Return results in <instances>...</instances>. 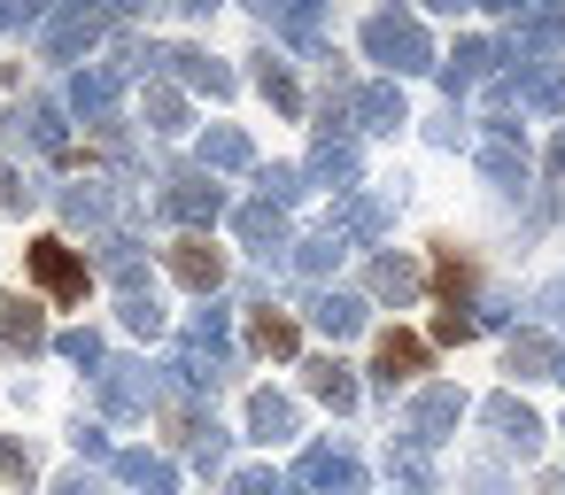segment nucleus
Wrapping results in <instances>:
<instances>
[{
	"instance_id": "obj_39",
	"label": "nucleus",
	"mask_w": 565,
	"mask_h": 495,
	"mask_svg": "<svg viewBox=\"0 0 565 495\" xmlns=\"http://www.w3.org/2000/svg\"><path fill=\"white\" fill-rule=\"evenodd\" d=\"M63 356H78V364H102V341H94V333H71V341H63Z\"/></svg>"
},
{
	"instance_id": "obj_8",
	"label": "nucleus",
	"mask_w": 565,
	"mask_h": 495,
	"mask_svg": "<svg viewBox=\"0 0 565 495\" xmlns=\"http://www.w3.org/2000/svg\"><path fill=\"white\" fill-rule=\"evenodd\" d=\"M163 202H171V217H186V225H210V217L225 209V194H217V179H179V186H171Z\"/></svg>"
},
{
	"instance_id": "obj_3",
	"label": "nucleus",
	"mask_w": 565,
	"mask_h": 495,
	"mask_svg": "<svg viewBox=\"0 0 565 495\" xmlns=\"http://www.w3.org/2000/svg\"><path fill=\"white\" fill-rule=\"evenodd\" d=\"M457 418H465V395H457V387H426V395L411 402V449L441 441V433H449Z\"/></svg>"
},
{
	"instance_id": "obj_21",
	"label": "nucleus",
	"mask_w": 565,
	"mask_h": 495,
	"mask_svg": "<svg viewBox=\"0 0 565 495\" xmlns=\"http://www.w3.org/2000/svg\"><path fill=\"white\" fill-rule=\"evenodd\" d=\"M241 233H248V240H256L264 256H271V248L287 240V225H279V209H271V202H256V209H241Z\"/></svg>"
},
{
	"instance_id": "obj_24",
	"label": "nucleus",
	"mask_w": 565,
	"mask_h": 495,
	"mask_svg": "<svg viewBox=\"0 0 565 495\" xmlns=\"http://www.w3.org/2000/svg\"><path fill=\"white\" fill-rule=\"evenodd\" d=\"M171 63H179V78H186V86H210V94H233V71H217L210 55H171Z\"/></svg>"
},
{
	"instance_id": "obj_4",
	"label": "nucleus",
	"mask_w": 565,
	"mask_h": 495,
	"mask_svg": "<svg viewBox=\"0 0 565 495\" xmlns=\"http://www.w3.org/2000/svg\"><path fill=\"white\" fill-rule=\"evenodd\" d=\"M171 271H179V287H194V294H210L217 279H225V256L202 240V233H186L179 248H171Z\"/></svg>"
},
{
	"instance_id": "obj_19",
	"label": "nucleus",
	"mask_w": 565,
	"mask_h": 495,
	"mask_svg": "<svg viewBox=\"0 0 565 495\" xmlns=\"http://www.w3.org/2000/svg\"><path fill=\"white\" fill-rule=\"evenodd\" d=\"M488 63H495V47H488V40H465V47L449 55V94H457V86H472Z\"/></svg>"
},
{
	"instance_id": "obj_20",
	"label": "nucleus",
	"mask_w": 565,
	"mask_h": 495,
	"mask_svg": "<svg viewBox=\"0 0 565 495\" xmlns=\"http://www.w3.org/2000/svg\"><path fill=\"white\" fill-rule=\"evenodd\" d=\"M71 101H78L86 117H102V109L117 101V78H109V71H78V86H71Z\"/></svg>"
},
{
	"instance_id": "obj_5",
	"label": "nucleus",
	"mask_w": 565,
	"mask_h": 495,
	"mask_svg": "<svg viewBox=\"0 0 565 495\" xmlns=\"http://www.w3.org/2000/svg\"><path fill=\"white\" fill-rule=\"evenodd\" d=\"M418 364H426V341H418V333H380V348H372V372H380L387 387L418 379Z\"/></svg>"
},
{
	"instance_id": "obj_12",
	"label": "nucleus",
	"mask_w": 565,
	"mask_h": 495,
	"mask_svg": "<svg viewBox=\"0 0 565 495\" xmlns=\"http://www.w3.org/2000/svg\"><path fill=\"white\" fill-rule=\"evenodd\" d=\"M102 395H109V410H117V418L148 410V379H140V364H117V372L102 379Z\"/></svg>"
},
{
	"instance_id": "obj_27",
	"label": "nucleus",
	"mask_w": 565,
	"mask_h": 495,
	"mask_svg": "<svg viewBox=\"0 0 565 495\" xmlns=\"http://www.w3.org/2000/svg\"><path fill=\"white\" fill-rule=\"evenodd\" d=\"M202 163H217V171H241V163H248V140H241V132H210V140H202Z\"/></svg>"
},
{
	"instance_id": "obj_31",
	"label": "nucleus",
	"mask_w": 565,
	"mask_h": 495,
	"mask_svg": "<svg viewBox=\"0 0 565 495\" xmlns=\"http://www.w3.org/2000/svg\"><path fill=\"white\" fill-rule=\"evenodd\" d=\"M125 325H132V333H163V310H156V294H125Z\"/></svg>"
},
{
	"instance_id": "obj_35",
	"label": "nucleus",
	"mask_w": 565,
	"mask_h": 495,
	"mask_svg": "<svg viewBox=\"0 0 565 495\" xmlns=\"http://www.w3.org/2000/svg\"><path fill=\"white\" fill-rule=\"evenodd\" d=\"M295 263H302V271H310V279H318V271H333V263H341V248H333V240H310V248H302V256H295Z\"/></svg>"
},
{
	"instance_id": "obj_13",
	"label": "nucleus",
	"mask_w": 565,
	"mask_h": 495,
	"mask_svg": "<svg viewBox=\"0 0 565 495\" xmlns=\"http://www.w3.org/2000/svg\"><path fill=\"white\" fill-rule=\"evenodd\" d=\"M310 395L318 402H333V410H356V379H349V364H310Z\"/></svg>"
},
{
	"instance_id": "obj_16",
	"label": "nucleus",
	"mask_w": 565,
	"mask_h": 495,
	"mask_svg": "<svg viewBox=\"0 0 565 495\" xmlns=\"http://www.w3.org/2000/svg\"><path fill=\"white\" fill-rule=\"evenodd\" d=\"M318 171H326V179H356V140L326 125V132H318Z\"/></svg>"
},
{
	"instance_id": "obj_32",
	"label": "nucleus",
	"mask_w": 565,
	"mask_h": 495,
	"mask_svg": "<svg viewBox=\"0 0 565 495\" xmlns=\"http://www.w3.org/2000/svg\"><path fill=\"white\" fill-rule=\"evenodd\" d=\"M472 333H480L472 310H441V318H434V341H472Z\"/></svg>"
},
{
	"instance_id": "obj_42",
	"label": "nucleus",
	"mask_w": 565,
	"mask_h": 495,
	"mask_svg": "<svg viewBox=\"0 0 565 495\" xmlns=\"http://www.w3.org/2000/svg\"><path fill=\"white\" fill-rule=\"evenodd\" d=\"M557 379H565V356H557Z\"/></svg>"
},
{
	"instance_id": "obj_1",
	"label": "nucleus",
	"mask_w": 565,
	"mask_h": 495,
	"mask_svg": "<svg viewBox=\"0 0 565 495\" xmlns=\"http://www.w3.org/2000/svg\"><path fill=\"white\" fill-rule=\"evenodd\" d=\"M364 47H372L380 63H395V71H426V32H418V17H372V24H364Z\"/></svg>"
},
{
	"instance_id": "obj_18",
	"label": "nucleus",
	"mask_w": 565,
	"mask_h": 495,
	"mask_svg": "<svg viewBox=\"0 0 565 495\" xmlns=\"http://www.w3.org/2000/svg\"><path fill=\"white\" fill-rule=\"evenodd\" d=\"M248 426H256L264 441H271V433H295V402H287V395H256V402H248Z\"/></svg>"
},
{
	"instance_id": "obj_41",
	"label": "nucleus",
	"mask_w": 565,
	"mask_h": 495,
	"mask_svg": "<svg viewBox=\"0 0 565 495\" xmlns=\"http://www.w3.org/2000/svg\"><path fill=\"white\" fill-rule=\"evenodd\" d=\"M55 495H94V480H86V472H71V480H63Z\"/></svg>"
},
{
	"instance_id": "obj_17",
	"label": "nucleus",
	"mask_w": 565,
	"mask_h": 495,
	"mask_svg": "<svg viewBox=\"0 0 565 495\" xmlns=\"http://www.w3.org/2000/svg\"><path fill=\"white\" fill-rule=\"evenodd\" d=\"M310 318L341 341V333H356V325H364V302H349V294H318V310H310Z\"/></svg>"
},
{
	"instance_id": "obj_26",
	"label": "nucleus",
	"mask_w": 565,
	"mask_h": 495,
	"mask_svg": "<svg viewBox=\"0 0 565 495\" xmlns=\"http://www.w3.org/2000/svg\"><path fill=\"white\" fill-rule=\"evenodd\" d=\"M519 101H534V109H565V71H534V78H519Z\"/></svg>"
},
{
	"instance_id": "obj_28",
	"label": "nucleus",
	"mask_w": 565,
	"mask_h": 495,
	"mask_svg": "<svg viewBox=\"0 0 565 495\" xmlns=\"http://www.w3.org/2000/svg\"><path fill=\"white\" fill-rule=\"evenodd\" d=\"M372 287L403 302V294H418V271H411V263H395V256H380V263H372Z\"/></svg>"
},
{
	"instance_id": "obj_25",
	"label": "nucleus",
	"mask_w": 565,
	"mask_h": 495,
	"mask_svg": "<svg viewBox=\"0 0 565 495\" xmlns=\"http://www.w3.org/2000/svg\"><path fill=\"white\" fill-rule=\"evenodd\" d=\"M542 364H557V348H550L542 333H519V341H511V372H519V379H534Z\"/></svg>"
},
{
	"instance_id": "obj_23",
	"label": "nucleus",
	"mask_w": 565,
	"mask_h": 495,
	"mask_svg": "<svg viewBox=\"0 0 565 495\" xmlns=\"http://www.w3.org/2000/svg\"><path fill=\"white\" fill-rule=\"evenodd\" d=\"M94 32H102V17H55V32H47V47H55V55H78V47H86Z\"/></svg>"
},
{
	"instance_id": "obj_11",
	"label": "nucleus",
	"mask_w": 565,
	"mask_h": 495,
	"mask_svg": "<svg viewBox=\"0 0 565 495\" xmlns=\"http://www.w3.org/2000/svg\"><path fill=\"white\" fill-rule=\"evenodd\" d=\"M480 163H488V179H503V186H519V179H526V148H519V140H511L503 125L488 132V148H480Z\"/></svg>"
},
{
	"instance_id": "obj_2",
	"label": "nucleus",
	"mask_w": 565,
	"mask_h": 495,
	"mask_svg": "<svg viewBox=\"0 0 565 495\" xmlns=\"http://www.w3.org/2000/svg\"><path fill=\"white\" fill-rule=\"evenodd\" d=\"M32 279H40L55 302H86V287H94V271H86L63 240H32Z\"/></svg>"
},
{
	"instance_id": "obj_15",
	"label": "nucleus",
	"mask_w": 565,
	"mask_h": 495,
	"mask_svg": "<svg viewBox=\"0 0 565 495\" xmlns=\"http://www.w3.org/2000/svg\"><path fill=\"white\" fill-rule=\"evenodd\" d=\"M356 117H364L372 132H387V125H403V94H395V86H364V94H356Z\"/></svg>"
},
{
	"instance_id": "obj_36",
	"label": "nucleus",
	"mask_w": 565,
	"mask_h": 495,
	"mask_svg": "<svg viewBox=\"0 0 565 495\" xmlns=\"http://www.w3.org/2000/svg\"><path fill=\"white\" fill-rule=\"evenodd\" d=\"M264 94H271V101H279V109H295V78H287V71H279V63H264Z\"/></svg>"
},
{
	"instance_id": "obj_22",
	"label": "nucleus",
	"mask_w": 565,
	"mask_h": 495,
	"mask_svg": "<svg viewBox=\"0 0 565 495\" xmlns=\"http://www.w3.org/2000/svg\"><path fill=\"white\" fill-rule=\"evenodd\" d=\"M248 333H256V348H264V356H295V325H287L279 310H256V325H248Z\"/></svg>"
},
{
	"instance_id": "obj_38",
	"label": "nucleus",
	"mask_w": 565,
	"mask_h": 495,
	"mask_svg": "<svg viewBox=\"0 0 565 495\" xmlns=\"http://www.w3.org/2000/svg\"><path fill=\"white\" fill-rule=\"evenodd\" d=\"M24 202H32V186H24L9 163H0V209H24Z\"/></svg>"
},
{
	"instance_id": "obj_30",
	"label": "nucleus",
	"mask_w": 565,
	"mask_h": 495,
	"mask_svg": "<svg viewBox=\"0 0 565 495\" xmlns=\"http://www.w3.org/2000/svg\"><path fill=\"white\" fill-rule=\"evenodd\" d=\"M565 40V17H526L519 24V47H557Z\"/></svg>"
},
{
	"instance_id": "obj_40",
	"label": "nucleus",
	"mask_w": 565,
	"mask_h": 495,
	"mask_svg": "<svg viewBox=\"0 0 565 495\" xmlns=\"http://www.w3.org/2000/svg\"><path fill=\"white\" fill-rule=\"evenodd\" d=\"M233 495H279V480H271V472H241Z\"/></svg>"
},
{
	"instance_id": "obj_37",
	"label": "nucleus",
	"mask_w": 565,
	"mask_h": 495,
	"mask_svg": "<svg viewBox=\"0 0 565 495\" xmlns=\"http://www.w3.org/2000/svg\"><path fill=\"white\" fill-rule=\"evenodd\" d=\"M148 117H156V132H179V101H171V94H163V86H156V94H148Z\"/></svg>"
},
{
	"instance_id": "obj_6",
	"label": "nucleus",
	"mask_w": 565,
	"mask_h": 495,
	"mask_svg": "<svg viewBox=\"0 0 565 495\" xmlns=\"http://www.w3.org/2000/svg\"><path fill=\"white\" fill-rule=\"evenodd\" d=\"M295 480H302V487H326V495H356V487H364V480H356V464H349V456H333V449H302Z\"/></svg>"
},
{
	"instance_id": "obj_7",
	"label": "nucleus",
	"mask_w": 565,
	"mask_h": 495,
	"mask_svg": "<svg viewBox=\"0 0 565 495\" xmlns=\"http://www.w3.org/2000/svg\"><path fill=\"white\" fill-rule=\"evenodd\" d=\"M109 464H117V480L140 487V495H171V487H179V472H171L163 456H148V449H125V456H109Z\"/></svg>"
},
{
	"instance_id": "obj_33",
	"label": "nucleus",
	"mask_w": 565,
	"mask_h": 495,
	"mask_svg": "<svg viewBox=\"0 0 565 495\" xmlns=\"http://www.w3.org/2000/svg\"><path fill=\"white\" fill-rule=\"evenodd\" d=\"M0 480H32V449L0 433Z\"/></svg>"
},
{
	"instance_id": "obj_29",
	"label": "nucleus",
	"mask_w": 565,
	"mask_h": 495,
	"mask_svg": "<svg viewBox=\"0 0 565 495\" xmlns=\"http://www.w3.org/2000/svg\"><path fill=\"white\" fill-rule=\"evenodd\" d=\"M434 279H441V294H449V310H465V294H472V271H465L457 256H441V263H434Z\"/></svg>"
},
{
	"instance_id": "obj_34",
	"label": "nucleus",
	"mask_w": 565,
	"mask_h": 495,
	"mask_svg": "<svg viewBox=\"0 0 565 495\" xmlns=\"http://www.w3.org/2000/svg\"><path fill=\"white\" fill-rule=\"evenodd\" d=\"M63 209H71V217H78V225H86V217H102V209H109V202H102V194H94V186H71V194H63Z\"/></svg>"
},
{
	"instance_id": "obj_10",
	"label": "nucleus",
	"mask_w": 565,
	"mask_h": 495,
	"mask_svg": "<svg viewBox=\"0 0 565 495\" xmlns=\"http://www.w3.org/2000/svg\"><path fill=\"white\" fill-rule=\"evenodd\" d=\"M0 333H9L24 356H32V348H47V325H40V310H32L24 294H9V302H0Z\"/></svg>"
},
{
	"instance_id": "obj_9",
	"label": "nucleus",
	"mask_w": 565,
	"mask_h": 495,
	"mask_svg": "<svg viewBox=\"0 0 565 495\" xmlns=\"http://www.w3.org/2000/svg\"><path fill=\"white\" fill-rule=\"evenodd\" d=\"M171 426H179V449H186L194 464H217V456H225V433H217V418H202V410H171Z\"/></svg>"
},
{
	"instance_id": "obj_14",
	"label": "nucleus",
	"mask_w": 565,
	"mask_h": 495,
	"mask_svg": "<svg viewBox=\"0 0 565 495\" xmlns=\"http://www.w3.org/2000/svg\"><path fill=\"white\" fill-rule=\"evenodd\" d=\"M488 426H495L503 441H519V449L542 433V426H534V410H526V402H511V395H495V402H488Z\"/></svg>"
}]
</instances>
